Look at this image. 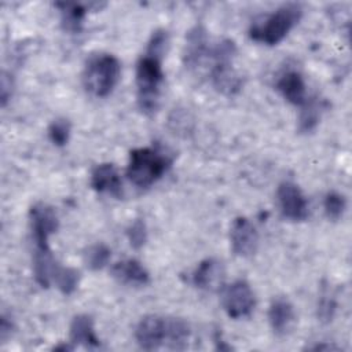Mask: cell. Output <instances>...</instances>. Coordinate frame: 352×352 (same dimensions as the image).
<instances>
[{
  "mask_svg": "<svg viewBox=\"0 0 352 352\" xmlns=\"http://www.w3.org/2000/svg\"><path fill=\"white\" fill-rule=\"evenodd\" d=\"M11 329H12L11 320H8V318L3 314V315H1V323H0V333H1V338H3V340H4L6 336L11 331Z\"/></svg>",
  "mask_w": 352,
  "mask_h": 352,
  "instance_id": "cell-28",
  "label": "cell"
},
{
  "mask_svg": "<svg viewBox=\"0 0 352 352\" xmlns=\"http://www.w3.org/2000/svg\"><path fill=\"white\" fill-rule=\"evenodd\" d=\"M111 275L120 283L129 286H146L150 282L148 271L135 258L117 261L111 268Z\"/></svg>",
  "mask_w": 352,
  "mask_h": 352,
  "instance_id": "cell-16",
  "label": "cell"
},
{
  "mask_svg": "<svg viewBox=\"0 0 352 352\" xmlns=\"http://www.w3.org/2000/svg\"><path fill=\"white\" fill-rule=\"evenodd\" d=\"M301 15L302 10L298 4H285L254 21L249 29V37L265 45H276L298 23Z\"/></svg>",
  "mask_w": 352,
  "mask_h": 352,
  "instance_id": "cell-3",
  "label": "cell"
},
{
  "mask_svg": "<svg viewBox=\"0 0 352 352\" xmlns=\"http://www.w3.org/2000/svg\"><path fill=\"white\" fill-rule=\"evenodd\" d=\"M345 208H346V201L342 194L337 191H330L324 195L323 209L326 216L330 220H338L342 216Z\"/></svg>",
  "mask_w": 352,
  "mask_h": 352,
  "instance_id": "cell-25",
  "label": "cell"
},
{
  "mask_svg": "<svg viewBox=\"0 0 352 352\" xmlns=\"http://www.w3.org/2000/svg\"><path fill=\"white\" fill-rule=\"evenodd\" d=\"M70 342L74 345H84L87 348L100 346V341L95 333L94 319L89 315L80 314L72 319L69 327Z\"/></svg>",
  "mask_w": 352,
  "mask_h": 352,
  "instance_id": "cell-17",
  "label": "cell"
},
{
  "mask_svg": "<svg viewBox=\"0 0 352 352\" xmlns=\"http://www.w3.org/2000/svg\"><path fill=\"white\" fill-rule=\"evenodd\" d=\"M29 221L36 252L51 250L48 245L50 235L58 230V216L52 206L37 202L29 210Z\"/></svg>",
  "mask_w": 352,
  "mask_h": 352,
  "instance_id": "cell-6",
  "label": "cell"
},
{
  "mask_svg": "<svg viewBox=\"0 0 352 352\" xmlns=\"http://www.w3.org/2000/svg\"><path fill=\"white\" fill-rule=\"evenodd\" d=\"M168 45V33L157 29L151 33L146 52L136 63V100L144 114H153L160 104L164 82L162 56Z\"/></svg>",
  "mask_w": 352,
  "mask_h": 352,
  "instance_id": "cell-1",
  "label": "cell"
},
{
  "mask_svg": "<svg viewBox=\"0 0 352 352\" xmlns=\"http://www.w3.org/2000/svg\"><path fill=\"white\" fill-rule=\"evenodd\" d=\"M126 238L133 249H140L147 242V227L142 219L133 220L126 228Z\"/></svg>",
  "mask_w": 352,
  "mask_h": 352,
  "instance_id": "cell-26",
  "label": "cell"
},
{
  "mask_svg": "<svg viewBox=\"0 0 352 352\" xmlns=\"http://www.w3.org/2000/svg\"><path fill=\"white\" fill-rule=\"evenodd\" d=\"M236 55L235 43L230 38H223L210 47L209 59L212 62L209 78L216 91L223 95L232 96L242 88V78L232 67V59Z\"/></svg>",
  "mask_w": 352,
  "mask_h": 352,
  "instance_id": "cell-5",
  "label": "cell"
},
{
  "mask_svg": "<svg viewBox=\"0 0 352 352\" xmlns=\"http://www.w3.org/2000/svg\"><path fill=\"white\" fill-rule=\"evenodd\" d=\"M276 198L282 214L292 221H302L308 217V204L300 187L293 182L279 184Z\"/></svg>",
  "mask_w": 352,
  "mask_h": 352,
  "instance_id": "cell-9",
  "label": "cell"
},
{
  "mask_svg": "<svg viewBox=\"0 0 352 352\" xmlns=\"http://www.w3.org/2000/svg\"><path fill=\"white\" fill-rule=\"evenodd\" d=\"M206 30L201 26L192 28L186 36V45L183 51V62L188 69L199 67L209 58V45Z\"/></svg>",
  "mask_w": 352,
  "mask_h": 352,
  "instance_id": "cell-11",
  "label": "cell"
},
{
  "mask_svg": "<svg viewBox=\"0 0 352 352\" xmlns=\"http://www.w3.org/2000/svg\"><path fill=\"white\" fill-rule=\"evenodd\" d=\"M110 249L104 243H94L84 252V263L92 271L104 268L110 260Z\"/></svg>",
  "mask_w": 352,
  "mask_h": 352,
  "instance_id": "cell-21",
  "label": "cell"
},
{
  "mask_svg": "<svg viewBox=\"0 0 352 352\" xmlns=\"http://www.w3.org/2000/svg\"><path fill=\"white\" fill-rule=\"evenodd\" d=\"M230 241L236 256L248 257L254 254L258 246V234L253 223L246 217H236L231 224Z\"/></svg>",
  "mask_w": 352,
  "mask_h": 352,
  "instance_id": "cell-10",
  "label": "cell"
},
{
  "mask_svg": "<svg viewBox=\"0 0 352 352\" xmlns=\"http://www.w3.org/2000/svg\"><path fill=\"white\" fill-rule=\"evenodd\" d=\"M168 318L160 315L143 316L135 329V338L142 349L154 351L166 344Z\"/></svg>",
  "mask_w": 352,
  "mask_h": 352,
  "instance_id": "cell-8",
  "label": "cell"
},
{
  "mask_svg": "<svg viewBox=\"0 0 352 352\" xmlns=\"http://www.w3.org/2000/svg\"><path fill=\"white\" fill-rule=\"evenodd\" d=\"M55 7L60 12V25L63 30L69 33H78L82 29L85 15L88 12L89 4L72 3V1H58Z\"/></svg>",
  "mask_w": 352,
  "mask_h": 352,
  "instance_id": "cell-18",
  "label": "cell"
},
{
  "mask_svg": "<svg viewBox=\"0 0 352 352\" xmlns=\"http://www.w3.org/2000/svg\"><path fill=\"white\" fill-rule=\"evenodd\" d=\"M121 63L111 54H95L85 62L81 81L84 89L95 98L109 96L118 84Z\"/></svg>",
  "mask_w": 352,
  "mask_h": 352,
  "instance_id": "cell-4",
  "label": "cell"
},
{
  "mask_svg": "<svg viewBox=\"0 0 352 352\" xmlns=\"http://www.w3.org/2000/svg\"><path fill=\"white\" fill-rule=\"evenodd\" d=\"M172 158L157 147H139L129 153L126 176L139 188H147L170 168Z\"/></svg>",
  "mask_w": 352,
  "mask_h": 352,
  "instance_id": "cell-2",
  "label": "cell"
},
{
  "mask_svg": "<svg viewBox=\"0 0 352 352\" xmlns=\"http://www.w3.org/2000/svg\"><path fill=\"white\" fill-rule=\"evenodd\" d=\"M276 89L289 103L294 106H302L307 100L305 81L301 73L297 70L283 72L276 81Z\"/></svg>",
  "mask_w": 352,
  "mask_h": 352,
  "instance_id": "cell-15",
  "label": "cell"
},
{
  "mask_svg": "<svg viewBox=\"0 0 352 352\" xmlns=\"http://www.w3.org/2000/svg\"><path fill=\"white\" fill-rule=\"evenodd\" d=\"M12 95V81L8 74H3L1 77V106H6Z\"/></svg>",
  "mask_w": 352,
  "mask_h": 352,
  "instance_id": "cell-27",
  "label": "cell"
},
{
  "mask_svg": "<svg viewBox=\"0 0 352 352\" xmlns=\"http://www.w3.org/2000/svg\"><path fill=\"white\" fill-rule=\"evenodd\" d=\"M224 280V267L216 258L202 260L191 275V282L197 289L213 292L221 287Z\"/></svg>",
  "mask_w": 352,
  "mask_h": 352,
  "instance_id": "cell-12",
  "label": "cell"
},
{
  "mask_svg": "<svg viewBox=\"0 0 352 352\" xmlns=\"http://www.w3.org/2000/svg\"><path fill=\"white\" fill-rule=\"evenodd\" d=\"M221 302L230 318L241 319L252 314L256 305V297L250 285L246 280L238 279L224 287Z\"/></svg>",
  "mask_w": 352,
  "mask_h": 352,
  "instance_id": "cell-7",
  "label": "cell"
},
{
  "mask_svg": "<svg viewBox=\"0 0 352 352\" xmlns=\"http://www.w3.org/2000/svg\"><path fill=\"white\" fill-rule=\"evenodd\" d=\"M70 131H72L70 121L60 117V118H55L50 124L47 133H48V138L52 144H55L58 147H63L69 142Z\"/></svg>",
  "mask_w": 352,
  "mask_h": 352,
  "instance_id": "cell-23",
  "label": "cell"
},
{
  "mask_svg": "<svg viewBox=\"0 0 352 352\" xmlns=\"http://www.w3.org/2000/svg\"><path fill=\"white\" fill-rule=\"evenodd\" d=\"M268 322L276 336H285L294 322L293 304L286 297H274L268 307Z\"/></svg>",
  "mask_w": 352,
  "mask_h": 352,
  "instance_id": "cell-14",
  "label": "cell"
},
{
  "mask_svg": "<svg viewBox=\"0 0 352 352\" xmlns=\"http://www.w3.org/2000/svg\"><path fill=\"white\" fill-rule=\"evenodd\" d=\"M300 116H298V131L302 133L312 132L322 117V111L324 109L323 102L316 98H307L302 106H300Z\"/></svg>",
  "mask_w": 352,
  "mask_h": 352,
  "instance_id": "cell-19",
  "label": "cell"
},
{
  "mask_svg": "<svg viewBox=\"0 0 352 352\" xmlns=\"http://www.w3.org/2000/svg\"><path fill=\"white\" fill-rule=\"evenodd\" d=\"M336 308H337V301L331 289L327 285L322 286L319 300H318V318L322 322H330L334 316Z\"/></svg>",
  "mask_w": 352,
  "mask_h": 352,
  "instance_id": "cell-24",
  "label": "cell"
},
{
  "mask_svg": "<svg viewBox=\"0 0 352 352\" xmlns=\"http://www.w3.org/2000/svg\"><path fill=\"white\" fill-rule=\"evenodd\" d=\"M74 346L73 345H67V344H59L56 346H54L55 351H72Z\"/></svg>",
  "mask_w": 352,
  "mask_h": 352,
  "instance_id": "cell-29",
  "label": "cell"
},
{
  "mask_svg": "<svg viewBox=\"0 0 352 352\" xmlns=\"http://www.w3.org/2000/svg\"><path fill=\"white\" fill-rule=\"evenodd\" d=\"M54 282L56 287L60 290V293H63L65 296H70L72 293H74V290L78 286L80 272L73 267L59 265L54 276Z\"/></svg>",
  "mask_w": 352,
  "mask_h": 352,
  "instance_id": "cell-22",
  "label": "cell"
},
{
  "mask_svg": "<svg viewBox=\"0 0 352 352\" xmlns=\"http://www.w3.org/2000/svg\"><path fill=\"white\" fill-rule=\"evenodd\" d=\"M190 338V326L182 318H168L166 344L170 349H184Z\"/></svg>",
  "mask_w": 352,
  "mask_h": 352,
  "instance_id": "cell-20",
  "label": "cell"
},
{
  "mask_svg": "<svg viewBox=\"0 0 352 352\" xmlns=\"http://www.w3.org/2000/svg\"><path fill=\"white\" fill-rule=\"evenodd\" d=\"M91 187L100 194L120 197L122 192V183L120 175L113 164H99L92 169Z\"/></svg>",
  "mask_w": 352,
  "mask_h": 352,
  "instance_id": "cell-13",
  "label": "cell"
}]
</instances>
